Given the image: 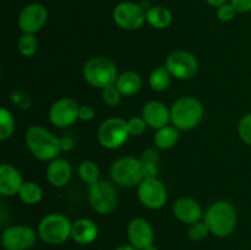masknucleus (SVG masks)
I'll use <instances>...</instances> for the list:
<instances>
[{
	"label": "nucleus",
	"mask_w": 251,
	"mask_h": 250,
	"mask_svg": "<svg viewBox=\"0 0 251 250\" xmlns=\"http://www.w3.org/2000/svg\"><path fill=\"white\" fill-rule=\"evenodd\" d=\"M237 210L229 201L220 200L213 202L203 215V222L207 225L211 234L218 238H227L237 227Z\"/></svg>",
	"instance_id": "f257e3e1"
},
{
	"label": "nucleus",
	"mask_w": 251,
	"mask_h": 250,
	"mask_svg": "<svg viewBox=\"0 0 251 250\" xmlns=\"http://www.w3.org/2000/svg\"><path fill=\"white\" fill-rule=\"evenodd\" d=\"M25 141L29 152L39 161L50 162L61 152L58 137L39 125H33L26 130Z\"/></svg>",
	"instance_id": "f03ea898"
},
{
	"label": "nucleus",
	"mask_w": 251,
	"mask_h": 250,
	"mask_svg": "<svg viewBox=\"0 0 251 250\" xmlns=\"http://www.w3.org/2000/svg\"><path fill=\"white\" fill-rule=\"evenodd\" d=\"M205 109L201 102L190 96L178 98L172 104V123L178 130H191L198 126L202 120Z\"/></svg>",
	"instance_id": "7ed1b4c3"
},
{
	"label": "nucleus",
	"mask_w": 251,
	"mask_h": 250,
	"mask_svg": "<svg viewBox=\"0 0 251 250\" xmlns=\"http://www.w3.org/2000/svg\"><path fill=\"white\" fill-rule=\"evenodd\" d=\"M83 78L95 88H103L115 85L118 78V69L107 56H93L83 65Z\"/></svg>",
	"instance_id": "20e7f679"
},
{
	"label": "nucleus",
	"mask_w": 251,
	"mask_h": 250,
	"mask_svg": "<svg viewBox=\"0 0 251 250\" xmlns=\"http://www.w3.org/2000/svg\"><path fill=\"white\" fill-rule=\"evenodd\" d=\"M73 223L61 213H49L38 223L37 233L46 244L60 245L71 238Z\"/></svg>",
	"instance_id": "39448f33"
},
{
	"label": "nucleus",
	"mask_w": 251,
	"mask_h": 250,
	"mask_svg": "<svg viewBox=\"0 0 251 250\" xmlns=\"http://www.w3.org/2000/svg\"><path fill=\"white\" fill-rule=\"evenodd\" d=\"M110 178L119 186H137L145 179L141 159L131 156L118 158L110 167Z\"/></svg>",
	"instance_id": "423d86ee"
},
{
	"label": "nucleus",
	"mask_w": 251,
	"mask_h": 250,
	"mask_svg": "<svg viewBox=\"0 0 251 250\" xmlns=\"http://www.w3.org/2000/svg\"><path fill=\"white\" fill-rule=\"evenodd\" d=\"M88 201L91 207L100 215H109L118 206V193L114 184L97 180L88 186Z\"/></svg>",
	"instance_id": "0eeeda50"
},
{
	"label": "nucleus",
	"mask_w": 251,
	"mask_h": 250,
	"mask_svg": "<svg viewBox=\"0 0 251 250\" xmlns=\"http://www.w3.org/2000/svg\"><path fill=\"white\" fill-rule=\"evenodd\" d=\"M130 136L127 122L118 117L108 118L100 123L97 131V139L104 149L115 150L122 147Z\"/></svg>",
	"instance_id": "6e6552de"
},
{
	"label": "nucleus",
	"mask_w": 251,
	"mask_h": 250,
	"mask_svg": "<svg viewBox=\"0 0 251 250\" xmlns=\"http://www.w3.org/2000/svg\"><path fill=\"white\" fill-rule=\"evenodd\" d=\"M113 21L125 31H136L146 22V10L134 1H122L113 10Z\"/></svg>",
	"instance_id": "1a4fd4ad"
},
{
	"label": "nucleus",
	"mask_w": 251,
	"mask_h": 250,
	"mask_svg": "<svg viewBox=\"0 0 251 250\" xmlns=\"http://www.w3.org/2000/svg\"><path fill=\"white\" fill-rule=\"evenodd\" d=\"M164 66L172 77L178 80H190L198 74L199 61L193 53L186 50L172 51L166 59Z\"/></svg>",
	"instance_id": "9d476101"
},
{
	"label": "nucleus",
	"mask_w": 251,
	"mask_h": 250,
	"mask_svg": "<svg viewBox=\"0 0 251 250\" xmlns=\"http://www.w3.org/2000/svg\"><path fill=\"white\" fill-rule=\"evenodd\" d=\"M137 198L145 207L159 210L166 205L168 193L164 184L158 178H145L137 185Z\"/></svg>",
	"instance_id": "9b49d317"
},
{
	"label": "nucleus",
	"mask_w": 251,
	"mask_h": 250,
	"mask_svg": "<svg viewBox=\"0 0 251 250\" xmlns=\"http://www.w3.org/2000/svg\"><path fill=\"white\" fill-rule=\"evenodd\" d=\"M37 235L28 225H14L2 230L1 244L5 250H28L36 244Z\"/></svg>",
	"instance_id": "f8f14e48"
},
{
	"label": "nucleus",
	"mask_w": 251,
	"mask_h": 250,
	"mask_svg": "<svg viewBox=\"0 0 251 250\" xmlns=\"http://www.w3.org/2000/svg\"><path fill=\"white\" fill-rule=\"evenodd\" d=\"M48 20V10L39 2H32L21 10L17 19V26L22 33H37Z\"/></svg>",
	"instance_id": "ddd939ff"
},
{
	"label": "nucleus",
	"mask_w": 251,
	"mask_h": 250,
	"mask_svg": "<svg viewBox=\"0 0 251 250\" xmlns=\"http://www.w3.org/2000/svg\"><path fill=\"white\" fill-rule=\"evenodd\" d=\"M80 105L73 98H60L51 104L49 120L56 127H68L78 119Z\"/></svg>",
	"instance_id": "4468645a"
},
{
	"label": "nucleus",
	"mask_w": 251,
	"mask_h": 250,
	"mask_svg": "<svg viewBox=\"0 0 251 250\" xmlns=\"http://www.w3.org/2000/svg\"><path fill=\"white\" fill-rule=\"evenodd\" d=\"M126 234L129 244L139 250L146 249L154 242L153 228L149 221L142 217H136L130 221L127 225Z\"/></svg>",
	"instance_id": "2eb2a0df"
},
{
	"label": "nucleus",
	"mask_w": 251,
	"mask_h": 250,
	"mask_svg": "<svg viewBox=\"0 0 251 250\" xmlns=\"http://www.w3.org/2000/svg\"><path fill=\"white\" fill-rule=\"evenodd\" d=\"M174 217L181 223L193 225L203 218V211L200 203L191 198H180L173 203Z\"/></svg>",
	"instance_id": "dca6fc26"
},
{
	"label": "nucleus",
	"mask_w": 251,
	"mask_h": 250,
	"mask_svg": "<svg viewBox=\"0 0 251 250\" xmlns=\"http://www.w3.org/2000/svg\"><path fill=\"white\" fill-rule=\"evenodd\" d=\"M142 118L150 127L158 130L167 126L172 122L171 109L159 100H151L142 108Z\"/></svg>",
	"instance_id": "f3484780"
},
{
	"label": "nucleus",
	"mask_w": 251,
	"mask_h": 250,
	"mask_svg": "<svg viewBox=\"0 0 251 250\" xmlns=\"http://www.w3.org/2000/svg\"><path fill=\"white\" fill-rule=\"evenodd\" d=\"M24 183V178L16 167L9 163L0 166V194L2 196L19 195Z\"/></svg>",
	"instance_id": "a211bd4d"
},
{
	"label": "nucleus",
	"mask_w": 251,
	"mask_h": 250,
	"mask_svg": "<svg viewBox=\"0 0 251 250\" xmlns=\"http://www.w3.org/2000/svg\"><path fill=\"white\" fill-rule=\"evenodd\" d=\"M71 164L65 158H54L47 167V180L55 188H63L71 179Z\"/></svg>",
	"instance_id": "6ab92c4d"
},
{
	"label": "nucleus",
	"mask_w": 251,
	"mask_h": 250,
	"mask_svg": "<svg viewBox=\"0 0 251 250\" xmlns=\"http://www.w3.org/2000/svg\"><path fill=\"white\" fill-rule=\"evenodd\" d=\"M100 234L98 225L95 221L90 218H80L73 222V229H71V238L75 243L80 245L92 244Z\"/></svg>",
	"instance_id": "aec40b11"
},
{
	"label": "nucleus",
	"mask_w": 251,
	"mask_h": 250,
	"mask_svg": "<svg viewBox=\"0 0 251 250\" xmlns=\"http://www.w3.org/2000/svg\"><path fill=\"white\" fill-rule=\"evenodd\" d=\"M115 87L122 93V96L131 97L141 90L142 78L135 71H124L118 76L117 81H115Z\"/></svg>",
	"instance_id": "412c9836"
},
{
	"label": "nucleus",
	"mask_w": 251,
	"mask_h": 250,
	"mask_svg": "<svg viewBox=\"0 0 251 250\" xmlns=\"http://www.w3.org/2000/svg\"><path fill=\"white\" fill-rule=\"evenodd\" d=\"M146 22L156 29H166L173 22V15L168 7L154 5L146 10Z\"/></svg>",
	"instance_id": "4be33fe9"
},
{
	"label": "nucleus",
	"mask_w": 251,
	"mask_h": 250,
	"mask_svg": "<svg viewBox=\"0 0 251 250\" xmlns=\"http://www.w3.org/2000/svg\"><path fill=\"white\" fill-rule=\"evenodd\" d=\"M179 140V130L176 126L167 125L156 130V134L153 136V142L158 149L169 150L176 146Z\"/></svg>",
	"instance_id": "5701e85b"
},
{
	"label": "nucleus",
	"mask_w": 251,
	"mask_h": 250,
	"mask_svg": "<svg viewBox=\"0 0 251 250\" xmlns=\"http://www.w3.org/2000/svg\"><path fill=\"white\" fill-rule=\"evenodd\" d=\"M19 198L26 205H36L43 199V190L34 181H25L19 191Z\"/></svg>",
	"instance_id": "b1692460"
},
{
	"label": "nucleus",
	"mask_w": 251,
	"mask_h": 250,
	"mask_svg": "<svg viewBox=\"0 0 251 250\" xmlns=\"http://www.w3.org/2000/svg\"><path fill=\"white\" fill-rule=\"evenodd\" d=\"M171 78L172 75L169 71L167 70L166 66H158L154 69L149 76V83L150 87L157 92H162L166 91L167 88L171 85Z\"/></svg>",
	"instance_id": "393cba45"
},
{
	"label": "nucleus",
	"mask_w": 251,
	"mask_h": 250,
	"mask_svg": "<svg viewBox=\"0 0 251 250\" xmlns=\"http://www.w3.org/2000/svg\"><path fill=\"white\" fill-rule=\"evenodd\" d=\"M100 167L96 162L90 161V159L82 161L78 166V175L82 179V181H85L88 185L100 180Z\"/></svg>",
	"instance_id": "a878e982"
},
{
	"label": "nucleus",
	"mask_w": 251,
	"mask_h": 250,
	"mask_svg": "<svg viewBox=\"0 0 251 250\" xmlns=\"http://www.w3.org/2000/svg\"><path fill=\"white\" fill-rule=\"evenodd\" d=\"M39 42L37 37L32 33H22V36L17 39V49L20 54L24 56H33L38 50Z\"/></svg>",
	"instance_id": "bb28decb"
},
{
	"label": "nucleus",
	"mask_w": 251,
	"mask_h": 250,
	"mask_svg": "<svg viewBox=\"0 0 251 250\" xmlns=\"http://www.w3.org/2000/svg\"><path fill=\"white\" fill-rule=\"evenodd\" d=\"M15 131V119L12 113L6 108L0 109V140L10 139Z\"/></svg>",
	"instance_id": "cd10ccee"
},
{
	"label": "nucleus",
	"mask_w": 251,
	"mask_h": 250,
	"mask_svg": "<svg viewBox=\"0 0 251 250\" xmlns=\"http://www.w3.org/2000/svg\"><path fill=\"white\" fill-rule=\"evenodd\" d=\"M208 234H210V229L203 221H199V222L190 225L188 230L189 238L194 242H201V240L206 239Z\"/></svg>",
	"instance_id": "c85d7f7f"
},
{
	"label": "nucleus",
	"mask_w": 251,
	"mask_h": 250,
	"mask_svg": "<svg viewBox=\"0 0 251 250\" xmlns=\"http://www.w3.org/2000/svg\"><path fill=\"white\" fill-rule=\"evenodd\" d=\"M122 93L118 91L115 85L108 86V87L103 88L102 90V100L109 107H117L122 100Z\"/></svg>",
	"instance_id": "c756f323"
},
{
	"label": "nucleus",
	"mask_w": 251,
	"mask_h": 250,
	"mask_svg": "<svg viewBox=\"0 0 251 250\" xmlns=\"http://www.w3.org/2000/svg\"><path fill=\"white\" fill-rule=\"evenodd\" d=\"M238 134L245 144L251 146V113H248L240 119L238 124Z\"/></svg>",
	"instance_id": "7c9ffc66"
},
{
	"label": "nucleus",
	"mask_w": 251,
	"mask_h": 250,
	"mask_svg": "<svg viewBox=\"0 0 251 250\" xmlns=\"http://www.w3.org/2000/svg\"><path fill=\"white\" fill-rule=\"evenodd\" d=\"M149 126L147 123L142 117H132L127 120V130L131 136H140L145 132L146 127Z\"/></svg>",
	"instance_id": "2f4dec72"
},
{
	"label": "nucleus",
	"mask_w": 251,
	"mask_h": 250,
	"mask_svg": "<svg viewBox=\"0 0 251 250\" xmlns=\"http://www.w3.org/2000/svg\"><path fill=\"white\" fill-rule=\"evenodd\" d=\"M237 14H238L237 10H235V7L233 6L229 1L226 2V4H223V5H221V6H218L217 9H216V15H217V19L222 22L232 21Z\"/></svg>",
	"instance_id": "473e14b6"
},
{
	"label": "nucleus",
	"mask_w": 251,
	"mask_h": 250,
	"mask_svg": "<svg viewBox=\"0 0 251 250\" xmlns=\"http://www.w3.org/2000/svg\"><path fill=\"white\" fill-rule=\"evenodd\" d=\"M96 112L93 109V107L88 104L80 105V109H78V119L83 120V122H90L95 118Z\"/></svg>",
	"instance_id": "72a5a7b5"
},
{
	"label": "nucleus",
	"mask_w": 251,
	"mask_h": 250,
	"mask_svg": "<svg viewBox=\"0 0 251 250\" xmlns=\"http://www.w3.org/2000/svg\"><path fill=\"white\" fill-rule=\"evenodd\" d=\"M238 14H247L251 11V0H229Z\"/></svg>",
	"instance_id": "f704fd0d"
},
{
	"label": "nucleus",
	"mask_w": 251,
	"mask_h": 250,
	"mask_svg": "<svg viewBox=\"0 0 251 250\" xmlns=\"http://www.w3.org/2000/svg\"><path fill=\"white\" fill-rule=\"evenodd\" d=\"M140 159L142 162H149V163H158L159 154L154 149H147L142 152L141 158Z\"/></svg>",
	"instance_id": "c9c22d12"
},
{
	"label": "nucleus",
	"mask_w": 251,
	"mask_h": 250,
	"mask_svg": "<svg viewBox=\"0 0 251 250\" xmlns=\"http://www.w3.org/2000/svg\"><path fill=\"white\" fill-rule=\"evenodd\" d=\"M142 164H144L145 178H157V174H158V167H157V163L142 162Z\"/></svg>",
	"instance_id": "e433bc0d"
},
{
	"label": "nucleus",
	"mask_w": 251,
	"mask_h": 250,
	"mask_svg": "<svg viewBox=\"0 0 251 250\" xmlns=\"http://www.w3.org/2000/svg\"><path fill=\"white\" fill-rule=\"evenodd\" d=\"M59 142H60V151L64 152L71 151L74 149V146H75V141L70 136L61 137V139H59Z\"/></svg>",
	"instance_id": "4c0bfd02"
},
{
	"label": "nucleus",
	"mask_w": 251,
	"mask_h": 250,
	"mask_svg": "<svg viewBox=\"0 0 251 250\" xmlns=\"http://www.w3.org/2000/svg\"><path fill=\"white\" fill-rule=\"evenodd\" d=\"M205 1L207 2V4L210 5V6L216 7V9H217L218 6H221V5L226 4V2H228V1H229V0H205Z\"/></svg>",
	"instance_id": "58836bf2"
},
{
	"label": "nucleus",
	"mask_w": 251,
	"mask_h": 250,
	"mask_svg": "<svg viewBox=\"0 0 251 250\" xmlns=\"http://www.w3.org/2000/svg\"><path fill=\"white\" fill-rule=\"evenodd\" d=\"M114 250H139V249H136L135 247H132L131 244H123V245H119L118 248H115Z\"/></svg>",
	"instance_id": "ea45409f"
},
{
	"label": "nucleus",
	"mask_w": 251,
	"mask_h": 250,
	"mask_svg": "<svg viewBox=\"0 0 251 250\" xmlns=\"http://www.w3.org/2000/svg\"><path fill=\"white\" fill-rule=\"evenodd\" d=\"M144 250H158V248L154 247V245L152 244V245H150V247H147L146 249H144Z\"/></svg>",
	"instance_id": "a19ab883"
},
{
	"label": "nucleus",
	"mask_w": 251,
	"mask_h": 250,
	"mask_svg": "<svg viewBox=\"0 0 251 250\" xmlns=\"http://www.w3.org/2000/svg\"><path fill=\"white\" fill-rule=\"evenodd\" d=\"M242 250H244V249H242Z\"/></svg>",
	"instance_id": "79ce46f5"
}]
</instances>
